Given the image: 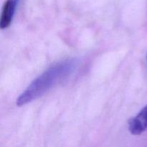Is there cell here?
<instances>
[{
  "label": "cell",
  "instance_id": "6da1fadb",
  "mask_svg": "<svg viewBox=\"0 0 147 147\" xmlns=\"http://www.w3.org/2000/svg\"><path fill=\"white\" fill-rule=\"evenodd\" d=\"M78 60L72 58L55 63L32 80L17 99L18 106H24L42 96L53 87L74 73Z\"/></svg>",
  "mask_w": 147,
  "mask_h": 147
},
{
  "label": "cell",
  "instance_id": "7a4b0ae2",
  "mask_svg": "<svg viewBox=\"0 0 147 147\" xmlns=\"http://www.w3.org/2000/svg\"><path fill=\"white\" fill-rule=\"evenodd\" d=\"M147 129V106L129 121V131L134 135H140Z\"/></svg>",
  "mask_w": 147,
  "mask_h": 147
},
{
  "label": "cell",
  "instance_id": "3957f363",
  "mask_svg": "<svg viewBox=\"0 0 147 147\" xmlns=\"http://www.w3.org/2000/svg\"><path fill=\"white\" fill-rule=\"evenodd\" d=\"M20 0H6L2 7L1 19H0V27L1 30L7 28L10 26L17 5Z\"/></svg>",
  "mask_w": 147,
  "mask_h": 147
}]
</instances>
